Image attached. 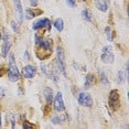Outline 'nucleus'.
<instances>
[{"label":"nucleus","mask_w":129,"mask_h":129,"mask_svg":"<svg viewBox=\"0 0 129 129\" xmlns=\"http://www.w3.org/2000/svg\"><path fill=\"white\" fill-rule=\"evenodd\" d=\"M8 78L10 82L16 83L20 80V72L17 66L16 60H14V55L10 53L9 55V67H8Z\"/></svg>","instance_id":"obj_1"},{"label":"nucleus","mask_w":129,"mask_h":129,"mask_svg":"<svg viewBox=\"0 0 129 129\" xmlns=\"http://www.w3.org/2000/svg\"><path fill=\"white\" fill-rule=\"evenodd\" d=\"M56 63H57V71L61 72L66 77V65H65V57H64V51L61 46L56 48Z\"/></svg>","instance_id":"obj_2"},{"label":"nucleus","mask_w":129,"mask_h":129,"mask_svg":"<svg viewBox=\"0 0 129 129\" xmlns=\"http://www.w3.org/2000/svg\"><path fill=\"white\" fill-rule=\"evenodd\" d=\"M108 103H109V106L113 110H117L120 107V96L117 89H113L109 93Z\"/></svg>","instance_id":"obj_3"},{"label":"nucleus","mask_w":129,"mask_h":129,"mask_svg":"<svg viewBox=\"0 0 129 129\" xmlns=\"http://www.w3.org/2000/svg\"><path fill=\"white\" fill-rule=\"evenodd\" d=\"M36 44L40 46L42 50H44L45 52H48L50 54L52 52V40L48 39V38H40L39 36H36Z\"/></svg>","instance_id":"obj_4"},{"label":"nucleus","mask_w":129,"mask_h":129,"mask_svg":"<svg viewBox=\"0 0 129 129\" xmlns=\"http://www.w3.org/2000/svg\"><path fill=\"white\" fill-rule=\"evenodd\" d=\"M77 102H78V104L84 107H92L93 106V99L90 97L89 94L86 92H82L78 94Z\"/></svg>","instance_id":"obj_5"},{"label":"nucleus","mask_w":129,"mask_h":129,"mask_svg":"<svg viewBox=\"0 0 129 129\" xmlns=\"http://www.w3.org/2000/svg\"><path fill=\"white\" fill-rule=\"evenodd\" d=\"M10 48H11V38L9 36V33H5L4 44H2V48H1V54L4 57H7V55L10 51Z\"/></svg>","instance_id":"obj_6"},{"label":"nucleus","mask_w":129,"mask_h":129,"mask_svg":"<svg viewBox=\"0 0 129 129\" xmlns=\"http://www.w3.org/2000/svg\"><path fill=\"white\" fill-rule=\"evenodd\" d=\"M54 109L56 111H64L65 110V105H64V101H63V96L62 93H56L54 98Z\"/></svg>","instance_id":"obj_7"},{"label":"nucleus","mask_w":129,"mask_h":129,"mask_svg":"<svg viewBox=\"0 0 129 129\" xmlns=\"http://www.w3.org/2000/svg\"><path fill=\"white\" fill-rule=\"evenodd\" d=\"M43 28H46L48 30H51V21H50L48 18L40 19L39 21L33 23V25H32L33 30H39V29H43Z\"/></svg>","instance_id":"obj_8"},{"label":"nucleus","mask_w":129,"mask_h":129,"mask_svg":"<svg viewBox=\"0 0 129 129\" xmlns=\"http://www.w3.org/2000/svg\"><path fill=\"white\" fill-rule=\"evenodd\" d=\"M36 73H37V69L34 67L33 65H25L23 67V76L25 78H33L36 76Z\"/></svg>","instance_id":"obj_9"},{"label":"nucleus","mask_w":129,"mask_h":129,"mask_svg":"<svg viewBox=\"0 0 129 129\" xmlns=\"http://www.w3.org/2000/svg\"><path fill=\"white\" fill-rule=\"evenodd\" d=\"M12 1H13L14 8H16L17 14H18L19 22L21 23L23 21V8H22V4H21V1H20V0H12Z\"/></svg>","instance_id":"obj_10"},{"label":"nucleus","mask_w":129,"mask_h":129,"mask_svg":"<svg viewBox=\"0 0 129 129\" xmlns=\"http://www.w3.org/2000/svg\"><path fill=\"white\" fill-rule=\"evenodd\" d=\"M96 7L102 12H106L109 8V0H95Z\"/></svg>","instance_id":"obj_11"},{"label":"nucleus","mask_w":129,"mask_h":129,"mask_svg":"<svg viewBox=\"0 0 129 129\" xmlns=\"http://www.w3.org/2000/svg\"><path fill=\"white\" fill-rule=\"evenodd\" d=\"M102 61L106 64H111L115 61V55H114L111 52H106V53H102Z\"/></svg>","instance_id":"obj_12"},{"label":"nucleus","mask_w":129,"mask_h":129,"mask_svg":"<svg viewBox=\"0 0 129 129\" xmlns=\"http://www.w3.org/2000/svg\"><path fill=\"white\" fill-rule=\"evenodd\" d=\"M95 84V76L93 74H87L85 76V82H84V88L85 89H88L93 85Z\"/></svg>","instance_id":"obj_13"},{"label":"nucleus","mask_w":129,"mask_h":129,"mask_svg":"<svg viewBox=\"0 0 129 129\" xmlns=\"http://www.w3.org/2000/svg\"><path fill=\"white\" fill-rule=\"evenodd\" d=\"M43 94H44V98L46 101V104L51 105L52 101H53V89H52L51 87H45Z\"/></svg>","instance_id":"obj_14"},{"label":"nucleus","mask_w":129,"mask_h":129,"mask_svg":"<svg viewBox=\"0 0 129 129\" xmlns=\"http://www.w3.org/2000/svg\"><path fill=\"white\" fill-rule=\"evenodd\" d=\"M82 18H83L86 22H92V20H93L92 13H90L89 10H87V9H84L82 11Z\"/></svg>","instance_id":"obj_15"},{"label":"nucleus","mask_w":129,"mask_h":129,"mask_svg":"<svg viewBox=\"0 0 129 129\" xmlns=\"http://www.w3.org/2000/svg\"><path fill=\"white\" fill-rule=\"evenodd\" d=\"M54 27H55V29H56L58 32H62V31H63V29H64V21H63V19L58 18V19L55 20V22H54Z\"/></svg>","instance_id":"obj_16"},{"label":"nucleus","mask_w":129,"mask_h":129,"mask_svg":"<svg viewBox=\"0 0 129 129\" xmlns=\"http://www.w3.org/2000/svg\"><path fill=\"white\" fill-rule=\"evenodd\" d=\"M99 77H101V82L105 85V86H108V85H109V81H108V77H107L106 73H105L104 71H101V72H99Z\"/></svg>","instance_id":"obj_17"},{"label":"nucleus","mask_w":129,"mask_h":129,"mask_svg":"<svg viewBox=\"0 0 129 129\" xmlns=\"http://www.w3.org/2000/svg\"><path fill=\"white\" fill-rule=\"evenodd\" d=\"M64 120V121H65L66 120V116L65 115H63V116H58V115H56V116H53L52 117V122H53V124H55V125H58V124H61V120Z\"/></svg>","instance_id":"obj_18"},{"label":"nucleus","mask_w":129,"mask_h":129,"mask_svg":"<svg viewBox=\"0 0 129 129\" xmlns=\"http://www.w3.org/2000/svg\"><path fill=\"white\" fill-rule=\"evenodd\" d=\"M127 78H128V76L125 75V73L122 72V71H119L118 72V74H117V81H118L119 84H122L126 80H127Z\"/></svg>","instance_id":"obj_19"},{"label":"nucleus","mask_w":129,"mask_h":129,"mask_svg":"<svg viewBox=\"0 0 129 129\" xmlns=\"http://www.w3.org/2000/svg\"><path fill=\"white\" fill-rule=\"evenodd\" d=\"M25 13H27V19H32V18H34V17L37 16L36 11H33L31 9H28L27 11H25Z\"/></svg>","instance_id":"obj_20"},{"label":"nucleus","mask_w":129,"mask_h":129,"mask_svg":"<svg viewBox=\"0 0 129 129\" xmlns=\"http://www.w3.org/2000/svg\"><path fill=\"white\" fill-rule=\"evenodd\" d=\"M105 33H106V37H107V40L108 41H111L113 38H111V29L109 27H106L105 28Z\"/></svg>","instance_id":"obj_21"},{"label":"nucleus","mask_w":129,"mask_h":129,"mask_svg":"<svg viewBox=\"0 0 129 129\" xmlns=\"http://www.w3.org/2000/svg\"><path fill=\"white\" fill-rule=\"evenodd\" d=\"M40 67H41V72H42L44 75H48V65L44 63H41Z\"/></svg>","instance_id":"obj_22"},{"label":"nucleus","mask_w":129,"mask_h":129,"mask_svg":"<svg viewBox=\"0 0 129 129\" xmlns=\"http://www.w3.org/2000/svg\"><path fill=\"white\" fill-rule=\"evenodd\" d=\"M11 28H12V30L16 32V33H18L19 32V25H18V23H17L16 21H11Z\"/></svg>","instance_id":"obj_23"},{"label":"nucleus","mask_w":129,"mask_h":129,"mask_svg":"<svg viewBox=\"0 0 129 129\" xmlns=\"http://www.w3.org/2000/svg\"><path fill=\"white\" fill-rule=\"evenodd\" d=\"M22 128H24V129L34 128V125H32V124H30L29 121H27V120H24V121H23V124H22Z\"/></svg>","instance_id":"obj_24"},{"label":"nucleus","mask_w":129,"mask_h":129,"mask_svg":"<svg viewBox=\"0 0 129 129\" xmlns=\"http://www.w3.org/2000/svg\"><path fill=\"white\" fill-rule=\"evenodd\" d=\"M66 5L71 8H74L76 6V2H75V0H66Z\"/></svg>","instance_id":"obj_25"},{"label":"nucleus","mask_w":129,"mask_h":129,"mask_svg":"<svg viewBox=\"0 0 129 129\" xmlns=\"http://www.w3.org/2000/svg\"><path fill=\"white\" fill-rule=\"evenodd\" d=\"M106 52H111V46L107 45V46H104L102 50V53H106Z\"/></svg>","instance_id":"obj_26"},{"label":"nucleus","mask_w":129,"mask_h":129,"mask_svg":"<svg viewBox=\"0 0 129 129\" xmlns=\"http://www.w3.org/2000/svg\"><path fill=\"white\" fill-rule=\"evenodd\" d=\"M30 6L33 8L38 7V0H30Z\"/></svg>","instance_id":"obj_27"},{"label":"nucleus","mask_w":129,"mask_h":129,"mask_svg":"<svg viewBox=\"0 0 129 129\" xmlns=\"http://www.w3.org/2000/svg\"><path fill=\"white\" fill-rule=\"evenodd\" d=\"M23 56L25 57V60H29V52H28V51H25V52H24V55H23Z\"/></svg>","instance_id":"obj_28"},{"label":"nucleus","mask_w":129,"mask_h":129,"mask_svg":"<svg viewBox=\"0 0 129 129\" xmlns=\"http://www.w3.org/2000/svg\"><path fill=\"white\" fill-rule=\"evenodd\" d=\"M0 128H1V116H0Z\"/></svg>","instance_id":"obj_29"},{"label":"nucleus","mask_w":129,"mask_h":129,"mask_svg":"<svg viewBox=\"0 0 129 129\" xmlns=\"http://www.w3.org/2000/svg\"><path fill=\"white\" fill-rule=\"evenodd\" d=\"M0 40H1V33H0Z\"/></svg>","instance_id":"obj_30"}]
</instances>
